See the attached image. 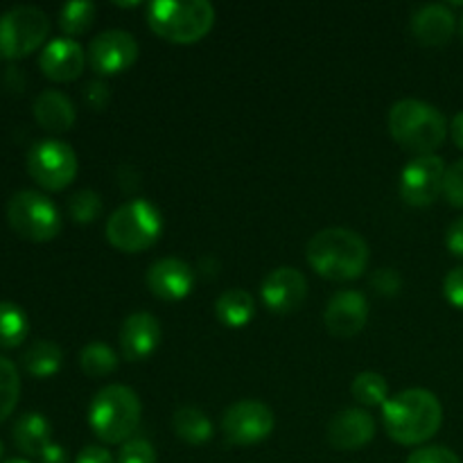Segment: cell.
Wrapping results in <instances>:
<instances>
[{
	"mask_svg": "<svg viewBox=\"0 0 463 463\" xmlns=\"http://www.w3.org/2000/svg\"><path fill=\"white\" fill-rule=\"evenodd\" d=\"M443 407L428 389H407L383 407V425L401 446H420L441 430Z\"/></svg>",
	"mask_w": 463,
	"mask_h": 463,
	"instance_id": "6da1fadb",
	"label": "cell"
},
{
	"mask_svg": "<svg viewBox=\"0 0 463 463\" xmlns=\"http://www.w3.org/2000/svg\"><path fill=\"white\" fill-rule=\"evenodd\" d=\"M307 262L328 280H355L369 267V244L351 229H324L306 247Z\"/></svg>",
	"mask_w": 463,
	"mask_h": 463,
	"instance_id": "7a4b0ae2",
	"label": "cell"
},
{
	"mask_svg": "<svg viewBox=\"0 0 463 463\" xmlns=\"http://www.w3.org/2000/svg\"><path fill=\"white\" fill-rule=\"evenodd\" d=\"M389 131L398 145L428 156L446 140L448 122L437 107L423 99H401L389 111Z\"/></svg>",
	"mask_w": 463,
	"mask_h": 463,
	"instance_id": "3957f363",
	"label": "cell"
},
{
	"mask_svg": "<svg viewBox=\"0 0 463 463\" xmlns=\"http://www.w3.org/2000/svg\"><path fill=\"white\" fill-rule=\"evenodd\" d=\"M140 414L143 407L134 389L125 384H109L99 389L90 402L89 425L99 441L116 446L129 441L131 434L138 430Z\"/></svg>",
	"mask_w": 463,
	"mask_h": 463,
	"instance_id": "277c9868",
	"label": "cell"
},
{
	"mask_svg": "<svg viewBox=\"0 0 463 463\" xmlns=\"http://www.w3.org/2000/svg\"><path fill=\"white\" fill-rule=\"evenodd\" d=\"M147 23L170 43H197L215 25V7L208 0H156L147 7Z\"/></svg>",
	"mask_w": 463,
	"mask_h": 463,
	"instance_id": "5b68a950",
	"label": "cell"
},
{
	"mask_svg": "<svg viewBox=\"0 0 463 463\" xmlns=\"http://www.w3.org/2000/svg\"><path fill=\"white\" fill-rule=\"evenodd\" d=\"M161 211L147 199H134L118 208L107 222V240L125 253H138L154 247L161 238Z\"/></svg>",
	"mask_w": 463,
	"mask_h": 463,
	"instance_id": "8992f818",
	"label": "cell"
},
{
	"mask_svg": "<svg viewBox=\"0 0 463 463\" xmlns=\"http://www.w3.org/2000/svg\"><path fill=\"white\" fill-rule=\"evenodd\" d=\"M7 222L21 238L48 242L61 231V215L45 194L21 190L7 203Z\"/></svg>",
	"mask_w": 463,
	"mask_h": 463,
	"instance_id": "52a82bcc",
	"label": "cell"
},
{
	"mask_svg": "<svg viewBox=\"0 0 463 463\" xmlns=\"http://www.w3.org/2000/svg\"><path fill=\"white\" fill-rule=\"evenodd\" d=\"M50 32V18L34 5H18L0 14V54L21 59L34 52Z\"/></svg>",
	"mask_w": 463,
	"mask_h": 463,
	"instance_id": "ba28073f",
	"label": "cell"
},
{
	"mask_svg": "<svg viewBox=\"0 0 463 463\" xmlns=\"http://www.w3.org/2000/svg\"><path fill=\"white\" fill-rule=\"evenodd\" d=\"M27 172L45 190H63L77 176V154L63 140H39L27 152Z\"/></svg>",
	"mask_w": 463,
	"mask_h": 463,
	"instance_id": "9c48e42d",
	"label": "cell"
},
{
	"mask_svg": "<svg viewBox=\"0 0 463 463\" xmlns=\"http://www.w3.org/2000/svg\"><path fill=\"white\" fill-rule=\"evenodd\" d=\"M222 430L235 446H256L274 432V411L260 401H240L224 411Z\"/></svg>",
	"mask_w": 463,
	"mask_h": 463,
	"instance_id": "30bf717a",
	"label": "cell"
},
{
	"mask_svg": "<svg viewBox=\"0 0 463 463\" xmlns=\"http://www.w3.org/2000/svg\"><path fill=\"white\" fill-rule=\"evenodd\" d=\"M446 170V163L437 154L416 156L401 175V197L410 206H432L439 199V194L443 193Z\"/></svg>",
	"mask_w": 463,
	"mask_h": 463,
	"instance_id": "8fae6325",
	"label": "cell"
},
{
	"mask_svg": "<svg viewBox=\"0 0 463 463\" xmlns=\"http://www.w3.org/2000/svg\"><path fill=\"white\" fill-rule=\"evenodd\" d=\"M138 59V43L125 30H107L89 45V63L98 75H120Z\"/></svg>",
	"mask_w": 463,
	"mask_h": 463,
	"instance_id": "7c38bea8",
	"label": "cell"
},
{
	"mask_svg": "<svg viewBox=\"0 0 463 463\" xmlns=\"http://www.w3.org/2000/svg\"><path fill=\"white\" fill-rule=\"evenodd\" d=\"M369 321V301L362 292L344 289L328 301L324 312V324L333 337L351 339L364 330Z\"/></svg>",
	"mask_w": 463,
	"mask_h": 463,
	"instance_id": "4fadbf2b",
	"label": "cell"
},
{
	"mask_svg": "<svg viewBox=\"0 0 463 463\" xmlns=\"http://www.w3.org/2000/svg\"><path fill=\"white\" fill-rule=\"evenodd\" d=\"M262 301L276 315L297 312L307 298V280L297 267H279L262 280Z\"/></svg>",
	"mask_w": 463,
	"mask_h": 463,
	"instance_id": "5bb4252c",
	"label": "cell"
},
{
	"mask_svg": "<svg viewBox=\"0 0 463 463\" xmlns=\"http://www.w3.org/2000/svg\"><path fill=\"white\" fill-rule=\"evenodd\" d=\"M147 288L161 301H181L194 288L193 267L179 258H161L147 269Z\"/></svg>",
	"mask_w": 463,
	"mask_h": 463,
	"instance_id": "9a60e30c",
	"label": "cell"
},
{
	"mask_svg": "<svg viewBox=\"0 0 463 463\" xmlns=\"http://www.w3.org/2000/svg\"><path fill=\"white\" fill-rule=\"evenodd\" d=\"M375 437L373 416L360 407L337 411L328 423V441L337 450L353 452L369 446Z\"/></svg>",
	"mask_w": 463,
	"mask_h": 463,
	"instance_id": "2e32d148",
	"label": "cell"
},
{
	"mask_svg": "<svg viewBox=\"0 0 463 463\" xmlns=\"http://www.w3.org/2000/svg\"><path fill=\"white\" fill-rule=\"evenodd\" d=\"M161 324L149 312H134L125 319L120 328V348L125 360L140 362L154 355L161 344Z\"/></svg>",
	"mask_w": 463,
	"mask_h": 463,
	"instance_id": "e0dca14e",
	"label": "cell"
},
{
	"mask_svg": "<svg viewBox=\"0 0 463 463\" xmlns=\"http://www.w3.org/2000/svg\"><path fill=\"white\" fill-rule=\"evenodd\" d=\"M43 75L52 81H72L84 72L86 52L75 39H52L39 57Z\"/></svg>",
	"mask_w": 463,
	"mask_h": 463,
	"instance_id": "ac0fdd59",
	"label": "cell"
},
{
	"mask_svg": "<svg viewBox=\"0 0 463 463\" xmlns=\"http://www.w3.org/2000/svg\"><path fill=\"white\" fill-rule=\"evenodd\" d=\"M457 30V16L448 5H423L411 16V32L416 41L430 48L446 45Z\"/></svg>",
	"mask_w": 463,
	"mask_h": 463,
	"instance_id": "d6986e66",
	"label": "cell"
},
{
	"mask_svg": "<svg viewBox=\"0 0 463 463\" xmlns=\"http://www.w3.org/2000/svg\"><path fill=\"white\" fill-rule=\"evenodd\" d=\"M34 118L43 129L54 131V134H61V131L72 129L75 125V104L71 102L68 95H63L61 90H43V93L36 95L34 99Z\"/></svg>",
	"mask_w": 463,
	"mask_h": 463,
	"instance_id": "ffe728a7",
	"label": "cell"
},
{
	"mask_svg": "<svg viewBox=\"0 0 463 463\" xmlns=\"http://www.w3.org/2000/svg\"><path fill=\"white\" fill-rule=\"evenodd\" d=\"M14 443L21 452H25L27 457H41V452L50 446V434H52V428H50L48 419L43 414H36V411H30V414H23L21 419L14 423Z\"/></svg>",
	"mask_w": 463,
	"mask_h": 463,
	"instance_id": "44dd1931",
	"label": "cell"
},
{
	"mask_svg": "<svg viewBox=\"0 0 463 463\" xmlns=\"http://www.w3.org/2000/svg\"><path fill=\"white\" fill-rule=\"evenodd\" d=\"M256 315V301L247 289H226L215 301V317L226 328H244Z\"/></svg>",
	"mask_w": 463,
	"mask_h": 463,
	"instance_id": "7402d4cb",
	"label": "cell"
},
{
	"mask_svg": "<svg viewBox=\"0 0 463 463\" xmlns=\"http://www.w3.org/2000/svg\"><path fill=\"white\" fill-rule=\"evenodd\" d=\"M21 362L23 369L30 375H34V378H50V375H54L61 369L63 353L54 342L39 339V342H34L23 353Z\"/></svg>",
	"mask_w": 463,
	"mask_h": 463,
	"instance_id": "603a6c76",
	"label": "cell"
},
{
	"mask_svg": "<svg viewBox=\"0 0 463 463\" xmlns=\"http://www.w3.org/2000/svg\"><path fill=\"white\" fill-rule=\"evenodd\" d=\"M175 432L181 441L190 443V446H202V443L211 441L213 423L197 407H179L175 411Z\"/></svg>",
	"mask_w": 463,
	"mask_h": 463,
	"instance_id": "cb8c5ba5",
	"label": "cell"
},
{
	"mask_svg": "<svg viewBox=\"0 0 463 463\" xmlns=\"http://www.w3.org/2000/svg\"><path fill=\"white\" fill-rule=\"evenodd\" d=\"M30 321L16 303L0 301V348H16L25 342Z\"/></svg>",
	"mask_w": 463,
	"mask_h": 463,
	"instance_id": "d4e9b609",
	"label": "cell"
},
{
	"mask_svg": "<svg viewBox=\"0 0 463 463\" xmlns=\"http://www.w3.org/2000/svg\"><path fill=\"white\" fill-rule=\"evenodd\" d=\"M80 366L89 378H107L118 369V355L104 342H90L81 348Z\"/></svg>",
	"mask_w": 463,
	"mask_h": 463,
	"instance_id": "484cf974",
	"label": "cell"
},
{
	"mask_svg": "<svg viewBox=\"0 0 463 463\" xmlns=\"http://www.w3.org/2000/svg\"><path fill=\"white\" fill-rule=\"evenodd\" d=\"M353 398L364 407H384L389 401V383L380 373L364 371L353 380Z\"/></svg>",
	"mask_w": 463,
	"mask_h": 463,
	"instance_id": "4316f807",
	"label": "cell"
},
{
	"mask_svg": "<svg viewBox=\"0 0 463 463\" xmlns=\"http://www.w3.org/2000/svg\"><path fill=\"white\" fill-rule=\"evenodd\" d=\"M18 396H21V378L16 366L7 357H0V423L16 410Z\"/></svg>",
	"mask_w": 463,
	"mask_h": 463,
	"instance_id": "83f0119b",
	"label": "cell"
},
{
	"mask_svg": "<svg viewBox=\"0 0 463 463\" xmlns=\"http://www.w3.org/2000/svg\"><path fill=\"white\" fill-rule=\"evenodd\" d=\"M95 18V5L93 3H66L59 12V27L63 30V34L71 39V36H80L93 25Z\"/></svg>",
	"mask_w": 463,
	"mask_h": 463,
	"instance_id": "f1b7e54d",
	"label": "cell"
},
{
	"mask_svg": "<svg viewBox=\"0 0 463 463\" xmlns=\"http://www.w3.org/2000/svg\"><path fill=\"white\" fill-rule=\"evenodd\" d=\"M68 213L77 224H90L102 213V197L95 190H77L71 199H68Z\"/></svg>",
	"mask_w": 463,
	"mask_h": 463,
	"instance_id": "f546056e",
	"label": "cell"
},
{
	"mask_svg": "<svg viewBox=\"0 0 463 463\" xmlns=\"http://www.w3.org/2000/svg\"><path fill=\"white\" fill-rule=\"evenodd\" d=\"M118 463H156V450L147 439H129L120 446L118 452Z\"/></svg>",
	"mask_w": 463,
	"mask_h": 463,
	"instance_id": "4dcf8cb0",
	"label": "cell"
},
{
	"mask_svg": "<svg viewBox=\"0 0 463 463\" xmlns=\"http://www.w3.org/2000/svg\"><path fill=\"white\" fill-rule=\"evenodd\" d=\"M443 194L452 206L463 208V158L452 163L446 170V181H443Z\"/></svg>",
	"mask_w": 463,
	"mask_h": 463,
	"instance_id": "1f68e13d",
	"label": "cell"
},
{
	"mask_svg": "<svg viewBox=\"0 0 463 463\" xmlns=\"http://www.w3.org/2000/svg\"><path fill=\"white\" fill-rule=\"evenodd\" d=\"M371 288L383 297H396L402 289V279L396 269H378L371 276Z\"/></svg>",
	"mask_w": 463,
	"mask_h": 463,
	"instance_id": "d6a6232c",
	"label": "cell"
},
{
	"mask_svg": "<svg viewBox=\"0 0 463 463\" xmlns=\"http://www.w3.org/2000/svg\"><path fill=\"white\" fill-rule=\"evenodd\" d=\"M407 463H463V461L455 455V452L448 450V448L430 446V448H420V450H416L414 455L407 459Z\"/></svg>",
	"mask_w": 463,
	"mask_h": 463,
	"instance_id": "836d02e7",
	"label": "cell"
},
{
	"mask_svg": "<svg viewBox=\"0 0 463 463\" xmlns=\"http://www.w3.org/2000/svg\"><path fill=\"white\" fill-rule=\"evenodd\" d=\"M443 294L455 307L463 310V267H457L443 280Z\"/></svg>",
	"mask_w": 463,
	"mask_h": 463,
	"instance_id": "e575fe53",
	"label": "cell"
},
{
	"mask_svg": "<svg viewBox=\"0 0 463 463\" xmlns=\"http://www.w3.org/2000/svg\"><path fill=\"white\" fill-rule=\"evenodd\" d=\"M84 102L95 111H102L109 104V86L104 81L93 80L84 86Z\"/></svg>",
	"mask_w": 463,
	"mask_h": 463,
	"instance_id": "d590c367",
	"label": "cell"
},
{
	"mask_svg": "<svg viewBox=\"0 0 463 463\" xmlns=\"http://www.w3.org/2000/svg\"><path fill=\"white\" fill-rule=\"evenodd\" d=\"M75 463H118L116 459L111 457V452L104 450V448L99 446H86L84 450L77 455Z\"/></svg>",
	"mask_w": 463,
	"mask_h": 463,
	"instance_id": "8d00e7d4",
	"label": "cell"
},
{
	"mask_svg": "<svg viewBox=\"0 0 463 463\" xmlns=\"http://www.w3.org/2000/svg\"><path fill=\"white\" fill-rule=\"evenodd\" d=\"M446 244L457 258H463V217H459V220L450 224V229H448V235H446Z\"/></svg>",
	"mask_w": 463,
	"mask_h": 463,
	"instance_id": "74e56055",
	"label": "cell"
},
{
	"mask_svg": "<svg viewBox=\"0 0 463 463\" xmlns=\"http://www.w3.org/2000/svg\"><path fill=\"white\" fill-rule=\"evenodd\" d=\"M41 463H68V455L59 443H50L43 452H41Z\"/></svg>",
	"mask_w": 463,
	"mask_h": 463,
	"instance_id": "f35d334b",
	"label": "cell"
},
{
	"mask_svg": "<svg viewBox=\"0 0 463 463\" xmlns=\"http://www.w3.org/2000/svg\"><path fill=\"white\" fill-rule=\"evenodd\" d=\"M450 134H452V140H455L457 147L463 149V111L457 113L455 120H452Z\"/></svg>",
	"mask_w": 463,
	"mask_h": 463,
	"instance_id": "ab89813d",
	"label": "cell"
},
{
	"mask_svg": "<svg viewBox=\"0 0 463 463\" xmlns=\"http://www.w3.org/2000/svg\"><path fill=\"white\" fill-rule=\"evenodd\" d=\"M459 34H461V39H463V12H461V16H459Z\"/></svg>",
	"mask_w": 463,
	"mask_h": 463,
	"instance_id": "60d3db41",
	"label": "cell"
},
{
	"mask_svg": "<svg viewBox=\"0 0 463 463\" xmlns=\"http://www.w3.org/2000/svg\"><path fill=\"white\" fill-rule=\"evenodd\" d=\"M5 463H30V461H25V459H9V461H5Z\"/></svg>",
	"mask_w": 463,
	"mask_h": 463,
	"instance_id": "b9f144b4",
	"label": "cell"
},
{
	"mask_svg": "<svg viewBox=\"0 0 463 463\" xmlns=\"http://www.w3.org/2000/svg\"><path fill=\"white\" fill-rule=\"evenodd\" d=\"M0 455H3V446H0Z\"/></svg>",
	"mask_w": 463,
	"mask_h": 463,
	"instance_id": "7bdbcfd3",
	"label": "cell"
}]
</instances>
